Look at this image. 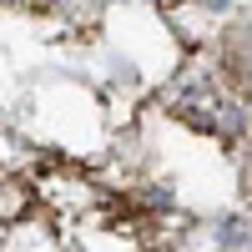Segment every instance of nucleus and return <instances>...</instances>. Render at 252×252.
Segmentation results:
<instances>
[{
  "label": "nucleus",
  "mask_w": 252,
  "mask_h": 252,
  "mask_svg": "<svg viewBox=\"0 0 252 252\" xmlns=\"http://www.w3.org/2000/svg\"><path fill=\"white\" fill-rule=\"evenodd\" d=\"M227 66H232V76L252 91V26H237L227 35Z\"/></svg>",
  "instance_id": "nucleus-1"
},
{
  "label": "nucleus",
  "mask_w": 252,
  "mask_h": 252,
  "mask_svg": "<svg viewBox=\"0 0 252 252\" xmlns=\"http://www.w3.org/2000/svg\"><path fill=\"white\" fill-rule=\"evenodd\" d=\"M247 182H252V157H247Z\"/></svg>",
  "instance_id": "nucleus-2"
}]
</instances>
